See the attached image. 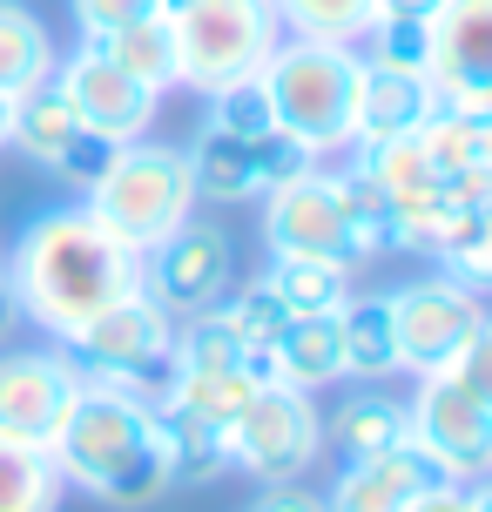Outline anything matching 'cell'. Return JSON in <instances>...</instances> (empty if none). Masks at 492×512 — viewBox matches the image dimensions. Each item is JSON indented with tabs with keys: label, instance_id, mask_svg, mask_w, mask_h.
I'll list each match as a JSON object with an SVG mask.
<instances>
[{
	"label": "cell",
	"instance_id": "6da1fadb",
	"mask_svg": "<svg viewBox=\"0 0 492 512\" xmlns=\"http://www.w3.org/2000/svg\"><path fill=\"white\" fill-rule=\"evenodd\" d=\"M14 297H21V317H34L41 331L75 337L88 317H102L108 304H122L142 290V256L81 209H48L34 216L27 236L14 243Z\"/></svg>",
	"mask_w": 492,
	"mask_h": 512
},
{
	"label": "cell",
	"instance_id": "7a4b0ae2",
	"mask_svg": "<svg viewBox=\"0 0 492 512\" xmlns=\"http://www.w3.org/2000/svg\"><path fill=\"white\" fill-rule=\"evenodd\" d=\"M61 486L95 492L102 506L142 512L169 492V459H162V432H156V405L135 398L122 384L81 378L75 405L61 418V432L48 445Z\"/></svg>",
	"mask_w": 492,
	"mask_h": 512
},
{
	"label": "cell",
	"instance_id": "3957f363",
	"mask_svg": "<svg viewBox=\"0 0 492 512\" xmlns=\"http://www.w3.org/2000/svg\"><path fill=\"white\" fill-rule=\"evenodd\" d=\"M358 68L364 54L351 41H277L257 75L270 88L277 128L304 135L317 155L351 149V115H358Z\"/></svg>",
	"mask_w": 492,
	"mask_h": 512
},
{
	"label": "cell",
	"instance_id": "277c9868",
	"mask_svg": "<svg viewBox=\"0 0 492 512\" xmlns=\"http://www.w3.org/2000/svg\"><path fill=\"white\" fill-rule=\"evenodd\" d=\"M196 209V182H189V155L162 149V142H122L102 182L88 189V216L102 223L115 243L149 256L162 236H176Z\"/></svg>",
	"mask_w": 492,
	"mask_h": 512
},
{
	"label": "cell",
	"instance_id": "5b68a950",
	"mask_svg": "<svg viewBox=\"0 0 492 512\" xmlns=\"http://www.w3.org/2000/svg\"><path fill=\"white\" fill-rule=\"evenodd\" d=\"M68 344V364H75L81 378H102V384H122L135 398H149L156 405L169 378H176V317L149 297V290H135L122 304H108L102 317H88L75 337H61Z\"/></svg>",
	"mask_w": 492,
	"mask_h": 512
},
{
	"label": "cell",
	"instance_id": "8992f818",
	"mask_svg": "<svg viewBox=\"0 0 492 512\" xmlns=\"http://www.w3.org/2000/svg\"><path fill=\"white\" fill-rule=\"evenodd\" d=\"M277 41L284 21L270 0H196L189 14H176V81L216 95L223 81L257 75Z\"/></svg>",
	"mask_w": 492,
	"mask_h": 512
},
{
	"label": "cell",
	"instance_id": "52a82bcc",
	"mask_svg": "<svg viewBox=\"0 0 492 512\" xmlns=\"http://www.w3.org/2000/svg\"><path fill=\"white\" fill-rule=\"evenodd\" d=\"M317 452H324V418H317L311 391H297V384H257L250 405L230 418V459L257 472L263 486L311 472Z\"/></svg>",
	"mask_w": 492,
	"mask_h": 512
},
{
	"label": "cell",
	"instance_id": "ba28073f",
	"mask_svg": "<svg viewBox=\"0 0 492 512\" xmlns=\"http://www.w3.org/2000/svg\"><path fill=\"white\" fill-rule=\"evenodd\" d=\"M405 411H412V445L445 479H486L492 472V405H479L452 371H425Z\"/></svg>",
	"mask_w": 492,
	"mask_h": 512
},
{
	"label": "cell",
	"instance_id": "9c48e42d",
	"mask_svg": "<svg viewBox=\"0 0 492 512\" xmlns=\"http://www.w3.org/2000/svg\"><path fill=\"white\" fill-rule=\"evenodd\" d=\"M230 270H236L230 230L189 216L176 236H162L156 250L142 256V290H149L169 317H196V310H216L230 297Z\"/></svg>",
	"mask_w": 492,
	"mask_h": 512
},
{
	"label": "cell",
	"instance_id": "30bf717a",
	"mask_svg": "<svg viewBox=\"0 0 492 512\" xmlns=\"http://www.w3.org/2000/svg\"><path fill=\"white\" fill-rule=\"evenodd\" d=\"M486 317L479 290L459 277H418L405 290H391V324H398V371H445L459 358V344L472 324Z\"/></svg>",
	"mask_w": 492,
	"mask_h": 512
},
{
	"label": "cell",
	"instance_id": "8fae6325",
	"mask_svg": "<svg viewBox=\"0 0 492 512\" xmlns=\"http://www.w3.org/2000/svg\"><path fill=\"white\" fill-rule=\"evenodd\" d=\"M358 149V169L378 196H385V209L398 216V230H405V250H432V230H439L445 216L459 209V196L445 189V176L425 162V149H418V135H391V142H351Z\"/></svg>",
	"mask_w": 492,
	"mask_h": 512
},
{
	"label": "cell",
	"instance_id": "7c38bea8",
	"mask_svg": "<svg viewBox=\"0 0 492 512\" xmlns=\"http://www.w3.org/2000/svg\"><path fill=\"white\" fill-rule=\"evenodd\" d=\"M439 108L492 122V0H445L432 14V68Z\"/></svg>",
	"mask_w": 492,
	"mask_h": 512
},
{
	"label": "cell",
	"instance_id": "4fadbf2b",
	"mask_svg": "<svg viewBox=\"0 0 492 512\" xmlns=\"http://www.w3.org/2000/svg\"><path fill=\"white\" fill-rule=\"evenodd\" d=\"M81 391V371L54 351H0V438L48 452Z\"/></svg>",
	"mask_w": 492,
	"mask_h": 512
},
{
	"label": "cell",
	"instance_id": "5bb4252c",
	"mask_svg": "<svg viewBox=\"0 0 492 512\" xmlns=\"http://www.w3.org/2000/svg\"><path fill=\"white\" fill-rule=\"evenodd\" d=\"M54 88L68 95V108L81 115V128H95L108 142H142L156 122V88H142L135 75H122L95 41L81 54H68V68H54Z\"/></svg>",
	"mask_w": 492,
	"mask_h": 512
},
{
	"label": "cell",
	"instance_id": "9a60e30c",
	"mask_svg": "<svg viewBox=\"0 0 492 512\" xmlns=\"http://www.w3.org/2000/svg\"><path fill=\"white\" fill-rule=\"evenodd\" d=\"M263 236H270L277 256H331V263L351 270V216H344V189H337V176L311 169V176L270 189Z\"/></svg>",
	"mask_w": 492,
	"mask_h": 512
},
{
	"label": "cell",
	"instance_id": "2e32d148",
	"mask_svg": "<svg viewBox=\"0 0 492 512\" xmlns=\"http://www.w3.org/2000/svg\"><path fill=\"white\" fill-rule=\"evenodd\" d=\"M439 108V88L425 75L364 61L358 68V115H351V142H391V135H418L425 115Z\"/></svg>",
	"mask_w": 492,
	"mask_h": 512
},
{
	"label": "cell",
	"instance_id": "e0dca14e",
	"mask_svg": "<svg viewBox=\"0 0 492 512\" xmlns=\"http://www.w3.org/2000/svg\"><path fill=\"white\" fill-rule=\"evenodd\" d=\"M445 472L425 452H418L412 438L405 445H391V452H371V459H351V472L337 479V499L331 512H405L425 486H439Z\"/></svg>",
	"mask_w": 492,
	"mask_h": 512
},
{
	"label": "cell",
	"instance_id": "ac0fdd59",
	"mask_svg": "<svg viewBox=\"0 0 492 512\" xmlns=\"http://www.w3.org/2000/svg\"><path fill=\"white\" fill-rule=\"evenodd\" d=\"M156 432H162V459H169V486H216L230 472V425H216L203 411L156 398Z\"/></svg>",
	"mask_w": 492,
	"mask_h": 512
},
{
	"label": "cell",
	"instance_id": "d6986e66",
	"mask_svg": "<svg viewBox=\"0 0 492 512\" xmlns=\"http://www.w3.org/2000/svg\"><path fill=\"white\" fill-rule=\"evenodd\" d=\"M418 149L425 162L445 176V189L459 203H486L492 176H486V122L479 115H459V108H432L425 128H418Z\"/></svg>",
	"mask_w": 492,
	"mask_h": 512
},
{
	"label": "cell",
	"instance_id": "ffe728a7",
	"mask_svg": "<svg viewBox=\"0 0 492 512\" xmlns=\"http://www.w3.org/2000/svg\"><path fill=\"white\" fill-rule=\"evenodd\" d=\"M270 378L297 384V391L344 378V324H337V310L331 317H290L284 337L270 344Z\"/></svg>",
	"mask_w": 492,
	"mask_h": 512
},
{
	"label": "cell",
	"instance_id": "44dd1931",
	"mask_svg": "<svg viewBox=\"0 0 492 512\" xmlns=\"http://www.w3.org/2000/svg\"><path fill=\"white\" fill-rule=\"evenodd\" d=\"M182 155H189L196 203H250V196H257V149H250L243 135L203 122V135H196Z\"/></svg>",
	"mask_w": 492,
	"mask_h": 512
},
{
	"label": "cell",
	"instance_id": "7402d4cb",
	"mask_svg": "<svg viewBox=\"0 0 492 512\" xmlns=\"http://www.w3.org/2000/svg\"><path fill=\"white\" fill-rule=\"evenodd\" d=\"M75 135H81V115L68 108V95L54 88V75L34 81L27 95H14V128H7V142H14L21 155H34L41 169H54Z\"/></svg>",
	"mask_w": 492,
	"mask_h": 512
},
{
	"label": "cell",
	"instance_id": "603a6c76",
	"mask_svg": "<svg viewBox=\"0 0 492 512\" xmlns=\"http://www.w3.org/2000/svg\"><path fill=\"white\" fill-rule=\"evenodd\" d=\"M95 48L122 68V75H135L142 88H176V21L169 14H142V21L115 27V34H95Z\"/></svg>",
	"mask_w": 492,
	"mask_h": 512
},
{
	"label": "cell",
	"instance_id": "cb8c5ba5",
	"mask_svg": "<svg viewBox=\"0 0 492 512\" xmlns=\"http://www.w3.org/2000/svg\"><path fill=\"white\" fill-rule=\"evenodd\" d=\"M263 283L284 297L290 317H331V310L351 304V270L331 256H277Z\"/></svg>",
	"mask_w": 492,
	"mask_h": 512
},
{
	"label": "cell",
	"instance_id": "d4e9b609",
	"mask_svg": "<svg viewBox=\"0 0 492 512\" xmlns=\"http://www.w3.org/2000/svg\"><path fill=\"white\" fill-rule=\"evenodd\" d=\"M337 324H344V378H391L398 371L391 297H351L337 310Z\"/></svg>",
	"mask_w": 492,
	"mask_h": 512
},
{
	"label": "cell",
	"instance_id": "484cf974",
	"mask_svg": "<svg viewBox=\"0 0 492 512\" xmlns=\"http://www.w3.org/2000/svg\"><path fill=\"white\" fill-rule=\"evenodd\" d=\"M337 445L351 452V459H371V452H391V445H405L412 438V411L398 405L391 391H351L331 418Z\"/></svg>",
	"mask_w": 492,
	"mask_h": 512
},
{
	"label": "cell",
	"instance_id": "4316f807",
	"mask_svg": "<svg viewBox=\"0 0 492 512\" xmlns=\"http://www.w3.org/2000/svg\"><path fill=\"white\" fill-rule=\"evenodd\" d=\"M54 75V41L48 27L34 21L27 7L0 0V95H27L34 81Z\"/></svg>",
	"mask_w": 492,
	"mask_h": 512
},
{
	"label": "cell",
	"instance_id": "83f0119b",
	"mask_svg": "<svg viewBox=\"0 0 492 512\" xmlns=\"http://www.w3.org/2000/svg\"><path fill=\"white\" fill-rule=\"evenodd\" d=\"M337 189H344V216H351V270L358 263H378V256L405 250V230L385 209V196L358 176V169H337Z\"/></svg>",
	"mask_w": 492,
	"mask_h": 512
},
{
	"label": "cell",
	"instance_id": "f1b7e54d",
	"mask_svg": "<svg viewBox=\"0 0 492 512\" xmlns=\"http://www.w3.org/2000/svg\"><path fill=\"white\" fill-rule=\"evenodd\" d=\"M61 506V472L41 445L0 438V512H54Z\"/></svg>",
	"mask_w": 492,
	"mask_h": 512
},
{
	"label": "cell",
	"instance_id": "f546056e",
	"mask_svg": "<svg viewBox=\"0 0 492 512\" xmlns=\"http://www.w3.org/2000/svg\"><path fill=\"white\" fill-rule=\"evenodd\" d=\"M270 7L297 41H364L371 34V0H270Z\"/></svg>",
	"mask_w": 492,
	"mask_h": 512
},
{
	"label": "cell",
	"instance_id": "4dcf8cb0",
	"mask_svg": "<svg viewBox=\"0 0 492 512\" xmlns=\"http://www.w3.org/2000/svg\"><path fill=\"white\" fill-rule=\"evenodd\" d=\"M257 384H263L257 371H176L162 398H176V405L203 411V418H216V425H230L236 411L250 405V391H257Z\"/></svg>",
	"mask_w": 492,
	"mask_h": 512
},
{
	"label": "cell",
	"instance_id": "1f68e13d",
	"mask_svg": "<svg viewBox=\"0 0 492 512\" xmlns=\"http://www.w3.org/2000/svg\"><path fill=\"white\" fill-rule=\"evenodd\" d=\"M209 122L230 128V135H243V142L270 135V128H277V108H270V88H263V75H236V81H223V88L209 95Z\"/></svg>",
	"mask_w": 492,
	"mask_h": 512
},
{
	"label": "cell",
	"instance_id": "d6a6232c",
	"mask_svg": "<svg viewBox=\"0 0 492 512\" xmlns=\"http://www.w3.org/2000/svg\"><path fill=\"white\" fill-rule=\"evenodd\" d=\"M223 310V324H230L250 351H270L277 337H284V324H290V310H284V297L270 290V283H250V290H236L230 304H216Z\"/></svg>",
	"mask_w": 492,
	"mask_h": 512
},
{
	"label": "cell",
	"instance_id": "836d02e7",
	"mask_svg": "<svg viewBox=\"0 0 492 512\" xmlns=\"http://www.w3.org/2000/svg\"><path fill=\"white\" fill-rule=\"evenodd\" d=\"M250 149H257V196H270V189H284V182H297V176L317 169V149L304 142V135H290V128H270V135H257Z\"/></svg>",
	"mask_w": 492,
	"mask_h": 512
},
{
	"label": "cell",
	"instance_id": "e575fe53",
	"mask_svg": "<svg viewBox=\"0 0 492 512\" xmlns=\"http://www.w3.org/2000/svg\"><path fill=\"white\" fill-rule=\"evenodd\" d=\"M364 61L425 75V68H432V21H371V54H364Z\"/></svg>",
	"mask_w": 492,
	"mask_h": 512
},
{
	"label": "cell",
	"instance_id": "d590c367",
	"mask_svg": "<svg viewBox=\"0 0 492 512\" xmlns=\"http://www.w3.org/2000/svg\"><path fill=\"white\" fill-rule=\"evenodd\" d=\"M445 371H452V378L466 384V391L479 398V405H492V310L479 317V324H472V337L459 344V358L445 364Z\"/></svg>",
	"mask_w": 492,
	"mask_h": 512
},
{
	"label": "cell",
	"instance_id": "8d00e7d4",
	"mask_svg": "<svg viewBox=\"0 0 492 512\" xmlns=\"http://www.w3.org/2000/svg\"><path fill=\"white\" fill-rule=\"evenodd\" d=\"M115 149H122V142H108V135H95V128H81L75 142H68V155L54 162V176H68L75 189H95V182H102V169L115 162Z\"/></svg>",
	"mask_w": 492,
	"mask_h": 512
},
{
	"label": "cell",
	"instance_id": "74e56055",
	"mask_svg": "<svg viewBox=\"0 0 492 512\" xmlns=\"http://www.w3.org/2000/svg\"><path fill=\"white\" fill-rule=\"evenodd\" d=\"M142 14H156V0H75V21L81 34L95 41V34H115V27L142 21Z\"/></svg>",
	"mask_w": 492,
	"mask_h": 512
},
{
	"label": "cell",
	"instance_id": "f35d334b",
	"mask_svg": "<svg viewBox=\"0 0 492 512\" xmlns=\"http://www.w3.org/2000/svg\"><path fill=\"white\" fill-rule=\"evenodd\" d=\"M445 277L472 283V290H492V196L479 203V243H472V256L459 263V270H445Z\"/></svg>",
	"mask_w": 492,
	"mask_h": 512
},
{
	"label": "cell",
	"instance_id": "ab89813d",
	"mask_svg": "<svg viewBox=\"0 0 492 512\" xmlns=\"http://www.w3.org/2000/svg\"><path fill=\"white\" fill-rule=\"evenodd\" d=\"M250 512H331V499H324V492H311V486H297V479H277V486L263 492Z\"/></svg>",
	"mask_w": 492,
	"mask_h": 512
},
{
	"label": "cell",
	"instance_id": "60d3db41",
	"mask_svg": "<svg viewBox=\"0 0 492 512\" xmlns=\"http://www.w3.org/2000/svg\"><path fill=\"white\" fill-rule=\"evenodd\" d=\"M405 512H472V492L459 479H439V486H425Z\"/></svg>",
	"mask_w": 492,
	"mask_h": 512
},
{
	"label": "cell",
	"instance_id": "b9f144b4",
	"mask_svg": "<svg viewBox=\"0 0 492 512\" xmlns=\"http://www.w3.org/2000/svg\"><path fill=\"white\" fill-rule=\"evenodd\" d=\"M445 0H371V21H432Z\"/></svg>",
	"mask_w": 492,
	"mask_h": 512
},
{
	"label": "cell",
	"instance_id": "7bdbcfd3",
	"mask_svg": "<svg viewBox=\"0 0 492 512\" xmlns=\"http://www.w3.org/2000/svg\"><path fill=\"white\" fill-rule=\"evenodd\" d=\"M14 324H21V297H14V283H7V270H0V344L14 337Z\"/></svg>",
	"mask_w": 492,
	"mask_h": 512
},
{
	"label": "cell",
	"instance_id": "ee69618b",
	"mask_svg": "<svg viewBox=\"0 0 492 512\" xmlns=\"http://www.w3.org/2000/svg\"><path fill=\"white\" fill-rule=\"evenodd\" d=\"M7 128H14V95H0V149H7Z\"/></svg>",
	"mask_w": 492,
	"mask_h": 512
},
{
	"label": "cell",
	"instance_id": "f6af8a7d",
	"mask_svg": "<svg viewBox=\"0 0 492 512\" xmlns=\"http://www.w3.org/2000/svg\"><path fill=\"white\" fill-rule=\"evenodd\" d=\"M189 7H196V0H156V14H169V21H176V14H189Z\"/></svg>",
	"mask_w": 492,
	"mask_h": 512
},
{
	"label": "cell",
	"instance_id": "bcb514c9",
	"mask_svg": "<svg viewBox=\"0 0 492 512\" xmlns=\"http://www.w3.org/2000/svg\"><path fill=\"white\" fill-rule=\"evenodd\" d=\"M472 512H492V479H486L479 492H472Z\"/></svg>",
	"mask_w": 492,
	"mask_h": 512
},
{
	"label": "cell",
	"instance_id": "7dc6e473",
	"mask_svg": "<svg viewBox=\"0 0 492 512\" xmlns=\"http://www.w3.org/2000/svg\"><path fill=\"white\" fill-rule=\"evenodd\" d=\"M486 176H492V122H486Z\"/></svg>",
	"mask_w": 492,
	"mask_h": 512
}]
</instances>
